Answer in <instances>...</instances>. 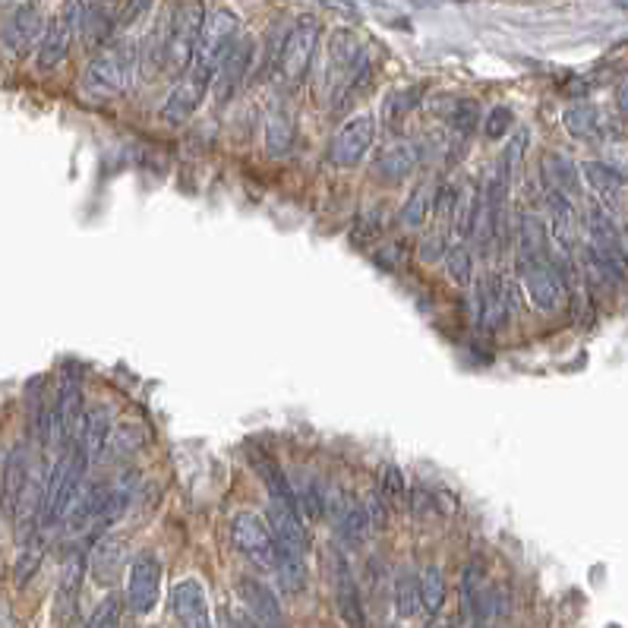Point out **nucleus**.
<instances>
[{
    "label": "nucleus",
    "instance_id": "1",
    "mask_svg": "<svg viewBox=\"0 0 628 628\" xmlns=\"http://www.w3.org/2000/svg\"><path fill=\"white\" fill-rule=\"evenodd\" d=\"M139 76V45L130 38L101 48L79 76V89L86 98H117L133 89Z\"/></svg>",
    "mask_w": 628,
    "mask_h": 628
},
{
    "label": "nucleus",
    "instance_id": "2",
    "mask_svg": "<svg viewBox=\"0 0 628 628\" xmlns=\"http://www.w3.org/2000/svg\"><path fill=\"white\" fill-rule=\"evenodd\" d=\"M86 468H89V461L76 445H70L67 452H60V458L51 464L45 509H42V528H57V524H64L76 493L83 490V483H86Z\"/></svg>",
    "mask_w": 628,
    "mask_h": 628
},
{
    "label": "nucleus",
    "instance_id": "3",
    "mask_svg": "<svg viewBox=\"0 0 628 628\" xmlns=\"http://www.w3.org/2000/svg\"><path fill=\"white\" fill-rule=\"evenodd\" d=\"M518 278L524 285V294H528V300L540 313H556L565 303V294H569L559 262H553L550 253L518 256Z\"/></svg>",
    "mask_w": 628,
    "mask_h": 628
},
{
    "label": "nucleus",
    "instance_id": "4",
    "mask_svg": "<svg viewBox=\"0 0 628 628\" xmlns=\"http://www.w3.org/2000/svg\"><path fill=\"white\" fill-rule=\"evenodd\" d=\"M202 19H206V7L202 0H180L177 7L168 10V45H165V70L184 73L199 45Z\"/></svg>",
    "mask_w": 628,
    "mask_h": 628
},
{
    "label": "nucleus",
    "instance_id": "5",
    "mask_svg": "<svg viewBox=\"0 0 628 628\" xmlns=\"http://www.w3.org/2000/svg\"><path fill=\"white\" fill-rule=\"evenodd\" d=\"M319 35H322V26H319V16H313V13L297 16L294 26L285 32L278 67L288 83H300V79L310 73L316 48H319Z\"/></svg>",
    "mask_w": 628,
    "mask_h": 628
},
{
    "label": "nucleus",
    "instance_id": "6",
    "mask_svg": "<svg viewBox=\"0 0 628 628\" xmlns=\"http://www.w3.org/2000/svg\"><path fill=\"white\" fill-rule=\"evenodd\" d=\"M237 16L225 7H218L212 13H206V19H202V32H199V45H196V54L190 64L209 70L215 76L221 57L228 54V48L237 42Z\"/></svg>",
    "mask_w": 628,
    "mask_h": 628
},
{
    "label": "nucleus",
    "instance_id": "7",
    "mask_svg": "<svg viewBox=\"0 0 628 628\" xmlns=\"http://www.w3.org/2000/svg\"><path fill=\"white\" fill-rule=\"evenodd\" d=\"M231 540L237 546L240 556H247L259 569L275 572V556H278V543L275 534L266 521L253 512H240L231 521Z\"/></svg>",
    "mask_w": 628,
    "mask_h": 628
},
{
    "label": "nucleus",
    "instance_id": "8",
    "mask_svg": "<svg viewBox=\"0 0 628 628\" xmlns=\"http://www.w3.org/2000/svg\"><path fill=\"white\" fill-rule=\"evenodd\" d=\"M253 60H256V48H253V38H237V42L228 48V54L221 57V64L212 76V95H215V105L225 108L228 101L243 89L247 83V76L253 73Z\"/></svg>",
    "mask_w": 628,
    "mask_h": 628
},
{
    "label": "nucleus",
    "instance_id": "9",
    "mask_svg": "<svg viewBox=\"0 0 628 628\" xmlns=\"http://www.w3.org/2000/svg\"><path fill=\"white\" fill-rule=\"evenodd\" d=\"M376 139V117L373 114H354L348 124H341L329 143V158L338 168H354L370 152Z\"/></svg>",
    "mask_w": 628,
    "mask_h": 628
},
{
    "label": "nucleus",
    "instance_id": "10",
    "mask_svg": "<svg viewBox=\"0 0 628 628\" xmlns=\"http://www.w3.org/2000/svg\"><path fill=\"white\" fill-rule=\"evenodd\" d=\"M329 572H332V594H335V610L341 622L348 628H367V610H363L360 587L354 581V572L341 550L329 553Z\"/></svg>",
    "mask_w": 628,
    "mask_h": 628
},
{
    "label": "nucleus",
    "instance_id": "11",
    "mask_svg": "<svg viewBox=\"0 0 628 628\" xmlns=\"http://www.w3.org/2000/svg\"><path fill=\"white\" fill-rule=\"evenodd\" d=\"M209 89H212V73L190 64L184 73H180V79H177L174 92L168 95V101L161 105V120H171V124L187 120L202 105V98L209 95Z\"/></svg>",
    "mask_w": 628,
    "mask_h": 628
},
{
    "label": "nucleus",
    "instance_id": "12",
    "mask_svg": "<svg viewBox=\"0 0 628 628\" xmlns=\"http://www.w3.org/2000/svg\"><path fill=\"white\" fill-rule=\"evenodd\" d=\"M45 26H48L45 10L38 4H23L4 19V26H0V45L19 57V54L32 51L38 42H42Z\"/></svg>",
    "mask_w": 628,
    "mask_h": 628
},
{
    "label": "nucleus",
    "instance_id": "13",
    "mask_svg": "<svg viewBox=\"0 0 628 628\" xmlns=\"http://www.w3.org/2000/svg\"><path fill=\"white\" fill-rule=\"evenodd\" d=\"M161 594V562L152 553H143L130 562L127 575V603L136 616H146L155 610Z\"/></svg>",
    "mask_w": 628,
    "mask_h": 628
},
{
    "label": "nucleus",
    "instance_id": "14",
    "mask_svg": "<svg viewBox=\"0 0 628 628\" xmlns=\"http://www.w3.org/2000/svg\"><path fill=\"white\" fill-rule=\"evenodd\" d=\"M32 474V455L23 442L13 445L7 452L4 464H0V509H4L7 518H16L19 502H23L26 483Z\"/></svg>",
    "mask_w": 628,
    "mask_h": 628
},
{
    "label": "nucleus",
    "instance_id": "15",
    "mask_svg": "<svg viewBox=\"0 0 628 628\" xmlns=\"http://www.w3.org/2000/svg\"><path fill=\"white\" fill-rule=\"evenodd\" d=\"M471 319L480 332H496V329H502V322L509 319V310H505V291H502V281L496 275H483L474 281Z\"/></svg>",
    "mask_w": 628,
    "mask_h": 628
},
{
    "label": "nucleus",
    "instance_id": "16",
    "mask_svg": "<svg viewBox=\"0 0 628 628\" xmlns=\"http://www.w3.org/2000/svg\"><path fill=\"white\" fill-rule=\"evenodd\" d=\"M114 411L105 408V404H98V408L86 411L83 414V423H79V433H76V449L86 455L89 464L108 458V449H111V436H114Z\"/></svg>",
    "mask_w": 628,
    "mask_h": 628
},
{
    "label": "nucleus",
    "instance_id": "17",
    "mask_svg": "<svg viewBox=\"0 0 628 628\" xmlns=\"http://www.w3.org/2000/svg\"><path fill=\"white\" fill-rule=\"evenodd\" d=\"M237 594L259 628H285V610H281V603L269 584H262L256 578H240Z\"/></svg>",
    "mask_w": 628,
    "mask_h": 628
},
{
    "label": "nucleus",
    "instance_id": "18",
    "mask_svg": "<svg viewBox=\"0 0 628 628\" xmlns=\"http://www.w3.org/2000/svg\"><path fill=\"white\" fill-rule=\"evenodd\" d=\"M546 193V209H550V231L553 243L559 247L562 259H572L575 250V234H578V215H575V202L572 196H565L562 190L543 187Z\"/></svg>",
    "mask_w": 628,
    "mask_h": 628
},
{
    "label": "nucleus",
    "instance_id": "19",
    "mask_svg": "<svg viewBox=\"0 0 628 628\" xmlns=\"http://www.w3.org/2000/svg\"><path fill=\"white\" fill-rule=\"evenodd\" d=\"M171 606L174 616L184 628H212V616H209V600L202 584L196 578H184L174 584L171 591Z\"/></svg>",
    "mask_w": 628,
    "mask_h": 628
},
{
    "label": "nucleus",
    "instance_id": "20",
    "mask_svg": "<svg viewBox=\"0 0 628 628\" xmlns=\"http://www.w3.org/2000/svg\"><path fill=\"white\" fill-rule=\"evenodd\" d=\"M423 161V143L417 146L414 139H398V143H389L376 158V174L389 184H398L408 174L417 171V165Z\"/></svg>",
    "mask_w": 628,
    "mask_h": 628
},
{
    "label": "nucleus",
    "instance_id": "21",
    "mask_svg": "<svg viewBox=\"0 0 628 628\" xmlns=\"http://www.w3.org/2000/svg\"><path fill=\"white\" fill-rule=\"evenodd\" d=\"M269 528L278 540V546H288V550H297L307 556L310 550V534H307V521H303L300 509L294 505H269Z\"/></svg>",
    "mask_w": 628,
    "mask_h": 628
},
{
    "label": "nucleus",
    "instance_id": "22",
    "mask_svg": "<svg viewBox=\"0 0 628 628\" xmlns=\"http://www.w3.org/2000/svg\"><path fill=\"white\" fill-rule=\"evenodd\" d=\"M250 464L256 477L262 480V486L269 490V499L278 502V505H294L297 509V493H294V483L285 477V471L278 468V461L269 455V452H259V449H250Z\"/></svg>",
    "mask_w": 628,
    "mask_h": 628
},
{
    "label": "nucleus",
    "instance_id": "23",
    "mask_svg": "<svg viewBox=\"0 0 628 628\" xmlns=\"http://www.w3.org/2000/svg\"><path fill=\"white\" fill-rule=\"evenodd\" d=\"M73 29L64 23V16L51 19L45 26V35L42 42H38V70H57L64 60L70 57V48H73Z\"/></svg>",
    "mask_w": 628,
    "mask_h": 628
},
{
    "label": "nucleus",
    "instance_id": "24",
    "mask_svg": "<svg viewBox=\"0 0 628 628\" xmlns=\"http://www.w3.org/2000/svg\"><path fill=\"white\" fill-rule=\"evenodd\" d=\"M127 565V543L117 540V537H105L95 543L92 550V559H89V569L95 575L98 584H114V578L120 575V569Z\"/></svg>",
    "mask_w": 628,
    "mask_h": 628
},
{
    "label": "nucleus",
    "instance_id": "25",
    "mask_svg": "<svg viewBox=\"0 0 628 628\" xmlns=\"http://www.w3.org/2000/svg\"><path fill=\"white\" fill-rule=\"evenodd\" d=\"M581 174H584V180L591 184V190L603 202H619L622 193H625V187H628V177L619 168L606 165V161H584Z\"/></svg>",
    "mask_w": 628,
    "mask_h": 628
},
{
    "label": "nucleus",
    "instance_id": "26",
    "mask_svg": "<svg viewBox=\"0 0 628 628\" xmlns=\"http://www.w3.org/2000/svg\"><path fill=\"white\" fill-rule=\"evenodd\" d=\"M83 575H86V559L83 556H73L64 565V575H60V584H57V597H54L57 622H67L73 616L76 600H79V587H83Z\"/></svg>",
    "mask_w": 628,
    "mask_h": 628
},
{
    "label": "nucleus",
    "instance_id": "27",
    "mask_svg": "<svg viewBox=\"0 0 628 628\" xmlns=\"http://www.w3.org/2000/svg\"><path fill=\"white\" fill-rule=\"evenodd\" d=\"M477 202H480V190L474 184H464L452 193V206H449V218H452V231L458 240H471L474 237V221H477Z\"/></svg>",
    "mask_w": 628,
    "mask_h": 628
},
{
    "label": "nucleus",
    "instance_id": "28",
    "mask_svg": "<svg viewBox=\"0 0 628 628\" xmlns=\"http://www.w3.org/2000/svg\"><path fill=\"white\" fill-rule=\"evenodd\" d=\"M275 575H278L281 587H285L288 594H300L303 587H307V556L297 553V550H288V546H278Z\"/></svg>",
    "mask_w": 628,
    "mask_h": 628
},
{
    "label": "nucleus",
    "instance_id": "29",
    "mask_svg": "<svg viewBox=\"0 0 628 628\" xmlns=\"http://www.w3.org/2000/svg\"><path fill=\"white\" fill-rule=\"evenodd\" d=\"M543 187H553V190H562L565 196H575L578 193V168L569 155L562 152H553L543 158Z\"/></svg>",
    "mask_w": 628,
    "mask_h": 628
},
{
    "label": "nucleus",
    "instance_id": "30",
    "mask_svg": "<svg viewBox=\"0 0 628 628\" xmlns=\"http://www.w3.org/2000/svg\"><path fill=\"white\" fill-rule=\"evenodd\" d=\"M433 209H436V193H433V187H430V184L417 187V190L408 196V202H404L401 215H398V218H401V228H408V231L423 228V225L430 221Z\"/></svg>",
    "mask_w": 628,
    "mask_h": 628
},
{
    "label": "nucleus",
    "instance_id": "31",
    "mask_svg": "<svg viewBox=\"0 0 628 628\" xmlns=\"http://www.w3.org/2000/svg\"><path fill=\"white\" fill-rule=\"evenodd\" d=\"M395 610L401 619H414L420 616L423 603H420V575L404 569L395 581Z\"/></svg>",
    "mask_w": 628,
    "mask_h": 628
},
{
    "label": "nucleus",
    "instance_id": "32",
    "mask_svg": "<svg viewBox=\"0 0 628 628\" xmlns=\"http://www.w3.org/2000/svg\"><path fill=\"white\" fill-rule=\"evenodd\" d=\"M445 591H449V584H445V572L439 565H427V569L420 572V603H423V613L436 616L445 603Z\"/></svg>",
    "mask_w": 628,
    "mask_h": 628
},
{
    "label": "nucleus",
    "instance_id": "33",
    "mask_svg": "<svg viewBox=\"0 0 628 628\" xmlns=\"http://www.w3.org/2000/svg\"><path fill=\"white\" fill-rule=\"evenodd\" d=\"M335 534L344 546H360L373 534L370 521H367V512H363L360 502H351V509L341 515V521L335 524Z\"/></svg>",
    "mask_w": 628,
    "mask_h": 628
},
{
    "label": "nucleus",
    "instance_id": "34",
    "mask_svg": "<svg viewBox=\"0 0 628 628\" xmlns=\"http://www.w3.org/2000/svg\"><path fill=\"white\" fill-rule=\"evenodd\" d=\"M562 124L575 139H594L600 133V111L594 105H572L565 108Z\"/></svg>",
    "mask_w": 628,
    "mask_h": 628
},
{
    "label": "nucleus",
    "instance_id": "35",
    "mask_svg": "<svg viewBox=\"0 0 628 628\" xmlns=\"http://www.w3.org/2000/svg\"><path fill=\"white\" fill-rule=\"evenodd\" d=\"M146 445V433L139 423H124V427H114V436H111V449L108 455L117 458V461H130L133 455L143 452Z\"/></svg>",
    "mask_w": 628,
    "mask_h": 628
},
{
    "label": "nucleus",
    "instance_id": "36",
    "mask_svg": "<svg viewBox=\"0 0 628 628\" xmlns=\"http://www.w3.org/2000/svg\"><path fill=\"white\" fill-rule=\"evenodd\" d=\"M266 149L269 155H288L294 149V124L285 111H278L269 117L266 124Z\"/></svg>",
    "mask_w": 628,
    "mask_h": 628
},
{
    "label": "nucleus",
    "instance_id": "37",
    "mask_svg": "<svg viewBox=\"0 0 628 628\" xmlns=\"http://www.w3.org/2000/svg\"><path fill=\"white\" fill-rule=\"evenodd\" d=\"M445 272L455 281V285H471L474 278V253L471 247H464V240H458L455 247L445 250Z\"/></svg>",
    "mask_w": 628,
    "mask_h": 628
},
{
    "label": "nucleus",
    "instance_id": "38",
    "mask_svg": "<svg viewBox=\"0 0 628 628\" xmlns=\"http://www.w3.org/2000/svg\"><path fill=\"white\" fill-rule=\"evenodd\" d=\"M294 493H297V509L303 518H319L322 509H326V486L316 477H307Z\"/></svg>",
    "mask_w": 628,
    "mask_h": 628
},
{
    "label": "nucleus",
    "instance_id": "39",
    "mask_svg": "<svg viewBox=\"0 0 628 628\" xmlns=\"http://www.w3.org/2000/svg\"><path fill=\"white\" fill-rule=\"evenodd\" d=\"M376 490L382 493V499L389 502V509H398L408 499V483H404V474L398 464H386V468L379 471V486Z\"/></svg>",
    "mask_w": 628,
    "mask_h": 628
},
{
    "label": "nucleus",
    "instance_id": "40",
    "mask_svg": "<svg viewBox=\"0 0 628 628\" xmlns=\"http://www.w3.org/2000/svg\"><path fill=\"white\" fill-rule=\"evenodd\" d=\"M477 120H480V108H477V101H471V98H458L452 105V111H449V124L461 136H471L474 127H477Z\"/></svg>",
    "mask_w": 628,
    "mask_h": 628
},
{
    "label": "nucleus",
    "instance_id": "41",
    "mask_svg": "<svg viewBox=\"0 0 628 628\" xmlns=\"http://www.w3.org/2000/svg\"><path fill=\"white\" fill-rule=\"evenodd\" d=\"M363 505V512H367V521H370V528H373V534H379V531H386V524H389V502L382 499V493L379 490H370L367 493V499L360 502Z\"/></svg>",
    "mask_w": 628,
    "mask_h": 628
},
{
    "label": "nucleus",
    "instance_id": "42",
    "mask_svg": "<svg viewBox=\"0 0 628 628\" xmlns=\"http://www.w3.org/2000/svg\"><path fill=\"white\" fill-rule=\"evenodd\" d=\"M417 105H420V92L417 89H401V92L386 98V117L395 124V120H404V114H411Z\"/></svg>",
    "mask_w": 628,
    "mask_h": 628
},
{
    "label": "nucleus",
    "instance_id": "43",
    "mask_svg": "<svg viewBox=\"0 0 628 628\" xmlns=\"http://www.w3.org/2000/svg\"><path fill=\"white\" fill-rule=\"evenodd\" d=\"M152 4H155V0H124V7H120L117 16H114V29H130V26H136L139 19H143L152 10Z\"/></svg>",
    "mask_w": 628,
    "mask_h": 628
},
{
    "label": "nucleus",
    "instance_id": "44",
    "mask_svg": "<svg viewBox=\"0 0 628 628\" xmlns=\"http://www.w3.org/2000/svg\"><path fill=\"white\" fill-rule=\"evenodd\" d=\"M86 628H120V600L117 597L101 600V606L92 613Z\"/></svg>",
    "mask_w": 628,
    "mask_h": 628
},
{
    "label": "nucleus",
    "instance_id": "45",
    "mask_svg": "<svg viewBox=\"0 0 628 628\" xmlns=\"http://www.w3.org/2000/svg\"><path fill=\"white\" fill-rule=\"evenodd\" d=\"M38 562H42V546L26 537V546H23V553H19V562H16V578H19V584H23L38 569Z\"/></svg>",
    "mask_w": 628,
    "mask_h": 628
},
{
    "label": "nucleus",
    "instance_id": "46",
    "mask_svg": "<svg viewBox=\"0 0 628 628\" xmlns=\"http://www.w3.org/2000/svg\"><path fill=\"white\" fill-rule=\"evenodd\" d=\"M509 127H512V111L509 108H493L490 114H486V120H483V133L490 136V139H502L505 133H509Z\"/></svg>",
    "mask_w": 628,
    "mask_h": 628
},
{
    "label": "nucleus",
    "instance_id": "47",
    "mask_svg": "<svg viewBox=\"0 0 628 628\" xmlns=\"http://www.w3.org/2000/svg\"><path fill=\"white\" fill-rule=\"evenodd\" d=\"M616 105H619L622 117L628 120V83H625V86H619V92H616Z\"/></svg>",
    "mask_w": 628,
    "mask_h": 628
},
{
    "label": "nucleus",
    "instance_id": "48",
    "mask_svg": "<svg viewBox=\"0 0 628 628\" xmlns=\"http://www.w3.org/2000/svg\"><path fill=\"white\" fill-rule=\"evenodd\" d=\"M231 628H259L253 619H247V616H240V619H234V625Z\"/></svg>",
    "mask_w": 628,
    "mask_h": 628
},
{
    "label": "nucleus",
    "instance_id": "49",
    "mask_svg": "<svg viewBox=\"0 0 628 628\" xmlns=\"http://www.w3.org/2000/svg\"><path fill=\"white\" fill-rule=\"evenodd\" d=\"M436 628H461L458 622H442V625H436Z\"/></svg>",
    "mask_w": 628,
    "mask_h": 628
},
{
    "label": "nucleus",
    "instance_id": "50",
    "mask_svg": "<svg viewBox=\"0 0 628 628\" xmlns=\"http://www.w3.org/2000/svg\"><path fill=\"white\" fill-rule=\"evenodd\" d=\"M95 4H114V0H95Z\"/></svg>",
    "mask_w": 628,
    "mask_h": 628
},
{
    "label": "nucleus",
    "instance_id": "51",
    "mask_svg": "<svg viewBox=\"0 0 628 628\" xmlns=\"http://www.w3.org/2000/svg\"><path fill=\"white\" fill-rule=\"evenodd\" d=\"M0 4H7V0H0Z\"/></svg>",
    "mask_w": 628,
    "mask_h": 628
}]
</instances>
